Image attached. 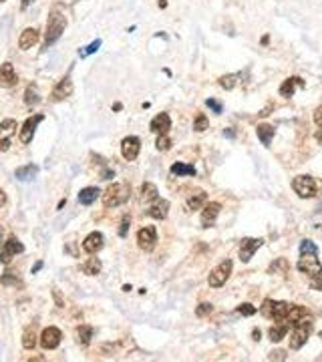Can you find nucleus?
I'll return each mask as SVG.
<instances>
[{
	"mask_svg": "<svg viewBox=\"0 0 322 362\" xmlns=\"http://www.w3.org/2000/svg\"><path fill=\"white\" fill-rule=\"evenodd\" d=\"M65 28H67V18L61 12H50V16L46 20V33H45L43 48L52 46L58 39H61V35L65 33Z\"/></svg>",
	"mask_w": 322,
	"mask_h": 362,
	"instance_id": "obj_1",
	"label": "nucleus"
},
{
	"mask_svg": "<svg viewBox=\"0 0 322 362\" xmlns=\"http://www.w3.org/2000/svg\"><path fill=\"white\" fill-rule=\"evenodd\" d=\"M131 195V187L127 183H113L103 193V205L105 207H117L123 205Z\"/></svg>",
	"mask_w": 322,
	"mask_h": 362,
	"instance_id": "obj_2",
	"label": "nucleus"
},
{
	"mask_svg": "<svg viewBox=\"0 0 322 362\" xmlns=\"http://www.w3.org/2000/svg\"><path fill=\"white\" fill-rule=\"evenodd\" d=\"M310 332H312V318L292 326V332H290V348L292 350H300L306 344Z\"/></svg>",
	"mask_w": 322,
	"mask_h": 362,
	"instance_id": "obj_3",
	"label": "nucleus"
},
{
	"mask_svg": "<svg viewBox=\"0 0 322 362\" xmlns=\"http://www.w3.org/2000/svg\"><path fill=\"white\" fill-rule=\"evenodd\" d=\"M292 304L288 302H278V300H266L264 304L260 308V314L264 318H270V320H284L288 310H290Z\"/></svg>",
	"mask_w": 322,
	"mask_h": 362,
	"instance_id": "obj_4",
	"label": "nucleus"
},
{
	"mask_svg": "<svg viewBox=\"0 0 322 362\" xmlns=\"http://www.w3.org/2000/svg\"><path fill=\"white\" fill-rule=\"evenodd\" d=\"M292 189H294V193L302 199L314 197L316 195V181L310 175H298V177H294V181H292Z\"/></svg>",
	"mask_w": 322,
	"mask_h": 362,
	"instance_id": "obj_5",
	"label": "nucleus"
},
{
	"mask_svg": "<svg viewBox=\"0 0 322 362\" xmlns=\"http://www.w3.org/2000/svg\"><path fill=\"white\" fill-rule=\"evenodd\" d=\"M231 268H233L231 260H224V262H220V264L212 270V274H210V278H208V284H210L212 288H222V286L228 282L230 274H231Z\"/></svg>",
	"mask_w": 322,
	"mask_h": 362,
	"instance_id": "obj_6",
	"label": "nucleus"
},
{
	"mask_svg": "<svg viewBox=\"0 0 322 362\" xmlns=\"http://www.w3.org/2000/svg\"><path fill=\"white\" fill-rule=\"evenodd\" d=\"M137 246L143 252H153L157 246V231L153 226H145L137 231Z\"/></svg>",
	"mask_w": 322,
	"mask_h": 362,
	"instance_id": "obj_7",
	"label": "nucleus"
},
{
	"mask_svg": "<svg viewBox=\"0 0 322 362\" xmlns=\"http://www.w3.org/2000/svg\"><path fill=\"white\" fill-rule=\"evenodd\" d=\"M296 268L302 272V274H306L310 278L316 276L318 272H322V264L318 262L316 254H300V260H298Z\"/></svg>",
	"mask_w": 322,
	"mask_h": 362,
	"instance_id": "obj_8",
	"label": "nucleus"
},
{
	"mask_svg": "<svg viewBox=\"0 0 322 362\" xmlns=\"http://www.w3.org/2000/svg\"><path fill=\"white\" fill-rule=\"evenodd\" d=\"M22 252H24V246L20 241L16 237H8L2 244V248H0V262L6 266V264H10L12 258H16V254H22Z\"/></svg>",
	"mask_w": 322,
	"mask_h": 362,
	"instance_id": "obj_9",
	"label": "nucleus"
},
{
	"mask_svg": "<svg viewBox=\"0 0 322 362\" xmlns=\"http://www.w3.org/2000/svg\"><path fill=\"white\" fill-rule=\"evenodd\" d=\"M18 123L14 119H4L0 123V151H8L10 149V137L16 133Z\"/></svg>",
	"mask_w": 322,
	"mask_h": 362,
	"instance_id": "obj_10",
	"label": "nucleus"
},
{
	"mask_svg": "<svg viewBox=\"0 0 322 362\" xmlns=\"http://www.w3.org/2000/svg\"><path fill=\"white\" fill-rule=\"evenodd\" d=\"M61 340H63L61 330L54 328V326L45 328L43 334H41V346H43L45 350H54L58 344H61Z\"/></svg>",
	"mask_w": 322,
	"mask_h": 362,
	"instance_id": "obj_11",
	"label": "nucleus"
},
{
	"mask_svg": "<svg viewBox=\"0 0 322 362\" xmlns=\"http://www.w3.org/2000/svg\"><path fill=\"white\" fill-rule=\"evenodd\" d=\"M262 244H264V239H260V237H246V239H242V244H240V260L244 264L250 262L252 256L262 248Z\"/></svg>",
	"mask_w": 322,
	"mask_h": 362,
	"instance_id": "obj_12",
	"label": "nucleus"
},
{
	"mask_svg": "<svg viewBox=\"0 0 322 362\" xmlns=\"http://www.w3.org/2000/svg\"><path fill=\"white\" fill-rule=\"evenodd\" d=\"M139 151H141V141H139V137L129 135V137H125V139L121 141V155H123L127 161H135L137 155H139Z\"/></svg>",
	"mask_w": 322,
	"mask_h": 362,
	"instance_id": "obj_13",
	"label": "nucleus"
},
{
	"mask_svg": "<svg viewBox=\"0 0 322 362\" xmlns=\"http://www.w3.org/2000/svg\"><path fill=\"white\" fill-rule=\"evenodd\" d=\"M310 318H312V312H310L306 306L292 304L290 310H288V314H286V318H284V322H286L288 326H294V324H300V322L310 320Z\"/></svg>",
	"mask_w": 322,
	"mask_h": 362,
	"instance_id": "obj_14",
	"label": "nucleus"
},
{
	"mask_svg": "<svg viewBox=\"0 0 322 362\" xmlns=\"http://www.w3.org/2000/svg\"><path fill=\"white\" fill-rule=\"evenodd\" d=\"M45 119V115H35V117H28L26 121H24V125H22V129H20V141L22 143H31L33 141V137H35V131H37V125L41 123V121Z\"/></svg>",
	"mask_w": 322,
	"mask_h": 362,
	"instance_id": "obj_15",
	"label": "nucleus"
},
{
	"mask_svg": "<svg viewBox=\"0 0 322 362\" xmlns=\"http://www.w3.org/2000/svg\"><path fill=\"white\" fill-rule=\"evenodd\" d=\"M220 211H222V205L218 201L208 203L206 207H203V211H201V226L203 227H212L216 224L218 216H220Z\"/></svg>",
	"mask_w": 322,
	"mask_h": 362,
	"instance_id": "obj_16",
	"label": "nucleus"
},
{
	"mask_svg": "<svg viewBox=\"0 0 322 362\" xmlns=\"http://www.w3.org/2000/svg\"><path fill=\"white\" fill-rule=\"evenodd\" d=\"M16 83H18V75H16L12 63L0 65V87H2V89H10Z\"/></svg>",
	"mask_w": 322,
	"mask_h": 362,
	"instance_id": "obj_17",
	"label": "nucleus"
},
{
	"mask_svg": "<svg viewBox=\"0 0 322 362\" xmlns=\"http://www.w3.org/2000/svg\"><path fill=\"white\" fill-rule=\"evenodd\" d=\"M149 129H151L153 133H157V135H167V131L171 129V119H169V115H167V113L155 115V117L151 119V123H149Z\"/></svg>",
	"mask_w": 322,
	"mask_h": 362,
	"instance_id": "obj_18",
	"label": "nucleus"
},
{
	"mask_svg": "<svg viewBox=\"0 0 322 362\" xmlns=\"http://www.w3.org/2000/svg\"><path fill=\"white\" fill-rule=\"evenodd\" d=\"M71 93H73V81H71V77H65V79L58 81L56 87L52 89V99L63 101V99L71 97Z\"/></svg>",
	"mask_w": 322,
	"mask_h": 362,
	"instance_id": "obj_19",
	"label": "nucleus"
},
{
	"mask_svg": "<svg viewBox=\"0 0 322 362\" xmlns=\"http://www.w3.org/2000/svg\"><path fill=\"white\" fill-rule=\"evenodd\" d=\"M37 43H39V30H37L35 26L24 28L22 35H20V39H18V46H20L22 50H28V48H33Z\"/></svg>",
	"mask_w": 322,
	"mask_h": 362,
	"instance_id": "obj_20",
	"label": "nucleus"
},
{
	"mask_svg": "<svg viewBox=\"0 0 322 362\" xmlns=\"http://www.w3.org/2000/svg\"><path fill=\"white\" fill-rule=\"evenodd\" d=\"M101 248H103V233L101 231L89 233V235L85 237V241H83V250L87 254H97Z\"/></svg>",
	"mask_w": 322,
	"mask_h": 362,
	"instance_id": "obj_21",
	"label": "nucleus"
},
{
	"mask_svg": "<svg viewBox=\"0 0 322 362\" xmlns=\"http://www.w3.org/2000/svg\"><path fill=\"white\" fill-rule=\"evenodd\" d=\"M167 211H169V201L167 199H155L147 209V216L153 218V220H165Z\"/></svg>",
	"mask_w": 322,
	"mask_h": 362,
	"instance_id": "obj_22",
	"label": "nucleus"
},
{
	"mask_svg": "<svg viewBox=\"0 0 322 362\" xmlns=\"http://www.w3.org/2000/svg\"><path fill=\"white\" fill-rule=\"evenodd\" d=\"M296 87H304V81H302L300 77H290V79H286V81L282 83V87H280V97L290 99L292 95H294Z\"/></svg>",
	"mask_w": 322,
	"mask_h": 362,
	"instance_id": "obj_23",
	"label": "nucleus"
},
{
	"mask_svg": "<svg viewBox=\"0 0 322 362\" xmlns=\"http://www.w3.org/2000/svg\"><path fill=\"white\" fill-rule=\"evenodd\" d=\"M274 133H276V129L272 125H266V123H262V125L256 127V135H258V139L262 141V145H264V147H270Z\"/></svg>",
	"mask_w": 322,
	"mask_h": 362,
	"instance_id": "obj_24",
	"label": "nucleus"
},
{
	"mask_svg": "<svg viewBox=\"0 0 322 362\" xmlns=\"http://www.w3.org/2000/svg\"><path fill=\"white\" fill-rule=\"evenodd\" d=\"M101 268H103V264H101V260H99V258H89L87 262H83V264H81L83 274H87V276H97L99 272H101Z\"/></svg>",
	"mask_w": 322,
	"mask_h": 362,
	"instance_id": "obj_25",
	"label": "nucleus"
},
{
	"mask_svg": "<svg viewBox=\"0 0 322 362\" xmlns=\"http://www.w3.org/2000/svg\"><path fill=\"white\" fill-rule=\"evenodd\" d=\"M155 199H159V191H157V187L153 185V183H143V187H141V201L143 203H153Z\"/></svg>",
	"mask_w": 322,
	"mask_h": 362,
	"instance_id": "obj_26",
	"label": "nucleus"
},
{
	"mask_svg": "<svg viewBox=\"0 0 322 362\" xmlns=\"http://www.w3.org/2000/svg\"><path fill=\"white\" fill-rule=\"evenodd\" d=\"M37 173H39V167H37V165H33V163H28V165L18 167L14 175H16V179H20V181H31V179H35V177H37Z\"/></svg>",
	"mask_w": 322,
	"mask_h": 362,
	"instance_id": "obj_27",
	"label": "nucleus"
},
{
	"mask_svg": "<svg viewBox=\"0 0 322 362\" xmlns=\"http://www.w3.org/2000/svg\"><path fill=\"white\" fill-rule=\"evenodd\" d=\"M206 201H208L206 191L197 189V191H193V193L187 197V207H189V209H199V207L206 205Z\"/></svg>",
	"mask_w": 322,
	"mask_h": 362,
	"instance_id": "obj_28",
	"label": "nucleus"
},
{
	"mask_svg": "<svg viewBox=\"0 0 322 362\" xmlns=\"http://www.w3.org/2000/svg\"><path fill=\"white\" fill-rule=\"evenodd\" d=\"M99 189L97 187H85V189H81V193H79V203L81 205H91L97 197H99Z\"/></svg>",
	"mask_w": 322,
	"mask_h": 362,
	"instance_id": "obj_29",
	"label": "nucleus"
},
{
	"mask_svg": "<svg viewBox=\"0 0 322 362\" xmlns=\"http://www.w3.org/2000/svg\"><path fill=\"white\" fill-rule=\"evenodd\" d=\"M24 103H26L28 107H35V105L41 103V95H39L37 85H28V87H26V90H24Z\"/></svg>",
	"mask_w": 322,
	"mask_h": 362,
	"instance_id": "obj_30",
	"label": "nucleus"
},
{
	"mask_svg": "<svg viewBox=\"0 0 322 362\" xmlns=\"http://www.w3.org/2000/svg\"><path fill=\"white\" fill-rule=\"evenodd\" d=\"M288 328H290V326H288V324H286L284 320H282V324H274V326H272V328L268 330V334H270V340H272V342H280V340H282V338L286 336Z\"/></svg>",
	"mask_w": 322,
	"mask_h": 362,
	"instance_id": "obj_31",
	"label": "nucleus"
},
{
	"mask_svg": "<svg viewBox=\"0 0 322 362\" xmlns=\"http://www.w3.org/2000/svg\"><path fill=\"white\" fill-rule=\"evenodd\" d=\"M22 346L26 350H33L37 346V332H35V326H28L22 334Z\"/></svg>",
	"mask_w": 322,
	"mask_h": 362,
	"instance_id": "obj_32",
	"label": "nucleus"
},
{
	"mask_svg": "<svg viewBox=\"0 0 322 362\" xmlns=\"http://www.w3.org/2000/svg\"><path fill=\"white\" fill-rule=\"evenodd\" d=\"M93 328L91 326H87V324H81L79 328H77V336H79V342L83 344V346H87L91 342V338H93Z\"/></svg>",
	"mask_w": 322,
	"mask_h": 362,
	"instance_id": "obj_33",
	"label": "nucleus"
},
{
	"mask_svg": "<svg viewBox=\"0 0 322 362\" xmlns=\"http://www.w3.org/2000/svg\"><path fill=\"white\" fill-rule=\"evenodd\" d=\"M288 270H290V264H288V260H286V258H278V260H274V262L270 264V268H268L270 274H288Z\"/></svg>",
	"mask_w": 322,
	"mask_h": 362,
	"instance_id": "obj_34",
	"label": "nucleus"
},
{
	"mask_svg": "<svg viewBox=\"0 0 322 362\" xmlns=\"http://www.w3.org/2000/svg\"><path fill=\"white\" fill-rule=\"evenodd\" d=\"M171 173L178 175V177H182V175H195V167L187 165V163H173L171 165Z\"/></svg>",
	"mask_w": 322,
	"mask_h": 362,
	"instance_id": "obj_35",
	"label": "nucleus"
},
{
	"mask_svg": "<svg viewBox=\"0 0 322 362\" xmlns=\"http://www.w3.org/2000/svg\"><path fill=\"white\" fill-rule=\"evenodd\" d=\"M242 79V75H226V77H220V87L222 89H226V90H230V89H233L238 85V81Z\"/></svg>",
	"mask_w": 322,
	"mask_h": 362,
	"instance_id": "obj_36",
	"label": "nucleus"
},
{
	"mask_svg": "<svg viewBox=\"0 0 322 362\" xmlns=\"http://www.w3.org/2000/svg\"><path fill=\"white\" fill-rule=\"evenodd\" d=\"M193 129H195L197 133H203L206 129H210V121H208V117L203 115V113H197V117H195V121H193Z\"/></svg>",
	"mask_w": 322,
	"mask_h": 362,
	"instance_id": "obj_37",
	"label": "nucleus"
},
{
	"mask_svg": "<svg viewBox=\"0 0 322 362\" xmlns=\"http://www.w3.org/2000/svg\"><path fill=\"white\" fill-rule=\"evenodd\" d=\"M0 284H2V286H14L16 288V286H22V280L18 276H14L12 272H6V274L0 278Z\"/></svg>",
	"mask_w": 322,
	"mask_h": 362,
	"instance_id": "obj_38",
	"label": "nucleus"
},
{
	"mask_svg": "<svg viewBox=\"0 0 322 362\" xmlns=\"http://www.w3.org/2000/svg\"><path fill=\"white\" fill-rule=\"evenodd\" d=\"M300 254H316V256H318V248H316L314 241L304 239L302 244H300Z\"/></svg>",
	"mask_w": 322,
	"mask_h": 362,
	"instance_id": "obj_39",
	"label": "nucleus"
},
{
	"mask_svg": "<svg viewBox=\"0 0 322 362\" xmlns=\"http://www.w3.org/2000/svg\"><path fill=\"white\" fill-rule=\"evenodd\" d=\"M99 46H101V41H99V39H97V41H93V43H91V45H89V46H87V48H83V50H79V54H81V56H83V58H85V56H89V54H93V52H97V50H99Z\"/></svg>",
	"mask_w": 322,
	"mask_h": 362,
	"instance_id": "obj_40",
	"label": "nucleus"
},
{
	"mask_svg": "<svg viewBox=\"0 0 322 362\" xmlns=\"http://www.w3.org/2000/svg\"><path fill=\"white\" fill-rule=\"evenodd\" d=\"M155 145H157L159 151H169V149H171V139H169L167 135H159Z\"/></svg>",
	"mask_w": 322,
	"mask_h": 362,
	"instance_id": "obj_41",
	"label": "nucleus"
},
{
	"mask_svg": "<svg viewBox=\"0 0 322 362\" xmlns=\"http://www.w3.org/2000/svg\"><path fill=\"white\" fill-rule=\"evenodd\" d=\"M238 312H240L242 316H254V314L258 312V308L252 306V304H240V306H238Z\"/></svg>",
	"mask_w": 322,
	"mask_h": 362,
	"instance_id": "obj_42",
	"label": "nucleus"
},
{
	"mask_svg": "<svg viewBox=\"0 0 322 362\" xmlns=\"http://www.w3.org/2000/svg\"><path fill=\"white\" fill-rule=\"evenodd\" d=\"M129 227H131V218H129V216H123V220H121V227H119V237H125V235H127V231H129Z\"/></svg>",
	"mask_w": 322,
	"mask_h": 362,
	"instance_id": "obj_43",
	"label": "nucleus"
},
{
	"mask_svg": "<svg viewBox=\"0 0 322 362\" xmlns=\"http://www.w3.org/2000/svg\"><path fill=\"white\" fill-rule=\"evenodd\" d=\"M310 288H312V290L322 292V272H318L316 276H312V280H310Z\"/></svg>",
	"mask_w": 322,
	"mask_h": 362,
	"instance_id": "obj_44",
	"label": "nucleus"
},
{
	"mask_svg": "<svg viewBox=\"0 0 322 362\" xmlns=\"http://www.w3.org/2000/svg\"><path fill=\"white\" fill-rule=\"evenodd\" d=\"M212 304H199L197 306V310H195V314L199 316V318H203V316H208V314H212Z\"/></svg>",
	"mask_w": 322,
	"mask_h": 362,
	"instance_id": "obj_45",
	"label": "nucleus"
},
{
	"mask_svg": "<svg viewBox=\"0 0 322 362\" xmlns=\"http://www.w3.org/2000/svg\"><path fill=\"white\" fill-rule=\"evenodd\" d=\"M206 105H208L216 115H220V113H222V103H220V101H216V99H208V101H206Z\"/></svg>",
	"mask_w": 322,
	"mask_h": 362,
	"instance_id": "obj_46",
	"label": "nucleus"
},
{
	"mask_svg": "<svg viewBox=\"0 0 322 362\" xmlns=\"http://www.w3.org/2000/svg\"><path fill=\"white\" fill-rule=\"evenodd\" d=\"M314 123H316L320 129H322V105H320V107L314 111Z\"/></svg>",
	"mask_w": 322,
	"mask_h": 362,
	"instance_id": "obj_47",
	"label": "nucleus"
},
{
	"mask_svg": "<svg viewBox=\"0 0 322 362\" xmlns=\"http://www.w3.org/2000/svg\"><path fill=\"white\" fill-rule=\"evenodd\" d=\"M268 358H270V360H286V352H284V350H276V352H272Z\"/></svg>",
	"mask_w": 322,
	"mask_h": 362,
	"instance_id": "obj_48",
	"label": "nucleus"
},
{
	"mask_svg": "<svg viewBox=\"0 0 322 362\" xmlns=\"http://www.w3.org/2000/svg\"><path fill=\"white\" fill-rule=\"evenodd\" d=\"M101 177H103V179H111V177H115V173H113L111 169H105V171L101 173Z\"/></svg>",
	"mask_w": 322,
	"mask_h": 362,
	"instance_id": "obj_49",
	"label": "nucleus"
},
{
	"mask_svg": "<svg viewBox=\"0 0 322 362\" xmlns=\"http://www.w3.org/2000/svg\"><path fill=\"white\" fill-rule=\"evenodd\" d=\"M252 336H254V340H260V336H262V332H260L258 328H254V330H252Z\"/></svg>",
	"mask_w": 322,
	"mask_h": 362,
	"instance_id": "obj_50",
	"label": "nucleus"
},
{
	"mask_svg": "<svg viewBox=\"0 0 322 362\" xmlns=\"http://www.w3.org/2000/svg\"><path fill=\"white\" fill-rule=\"evenodd\" d=\"M4 203H6V193H4L2 189H0V207H2Z\"/></svg>",
	"mask_w": 322,
	"mask_h": 362,
	"instance_id": "obj_51",
	"label": "nucleus"
},
{
	"mask_svg": "<svg viewBox=\"0 0 322 362\" xmlns=\"http://www.w3.org/2000/svg\"><path fill=\"white\" fill-rule=\"evenodd\" d=\"M2 244H4V227L0 226V248H2Z\"/></svg>",
	"mask_w": 322,
	"mask_h": 362,
	"instance_id": "obj_52",
	"label": "nucleus"
},
{
	"mask_svg": "<svg viewBox=\"0 0 322 362\" xmlns=\"http://www.w3.org/2000/svg\"><path fill=\"white\" fill-rule=\"evenodd\" d=\"M41 268H43V262H37V264H35V268H33V274H37V272H39Z\"/></svg>",
	"mask_w": 322,
	"mask_h": 362,
	"instance_id": "obj_53",
	"label": "nucleus"
},
{
	"mask_svg": "<svg viewBox=\"0 0 322 362\" xmlns=\"http://www.w3.org/2000/svg\"><path fill=\"white\" fill-rule=\"evenodd\" d=\"M316 141H318V143H320V145H322V129H320V131H318V133H316Z\"/></svg>",
	"mask_w": 322,
	"mask_h": 362,
	"instance_id": "obj_54",
	"label": "nucleus"
},
{
	"mask_svg": "<svg viewBox=\"0 0 322 362\" xmlns=\"http://www.w3.org/2000/svg\"><path fill=\"white\" fill-rule=\"evenodd\" d=\"M31 2H33V0H22V10H24L28 4H31Z\"/></svg>",
	"mask_w": 322,
	"mask_h": 362,
	"instance_id": "obj_55",
	"label": "nucleus"
},
{
	"mask_svg": "<svg viewBox=\"0 0 322 362\" xmlns=\"http://www.w3.org/2000/svg\"><path fill=\"white\" fill-rule=\"evenodd\" d=\"M0 2H4V0H0Z\"/></svg>",
	"mask_w": 322,
	"mask_h": 362,
	"instance_id": "obj_56",
	"label": "nucleus"
}]
</instances>
